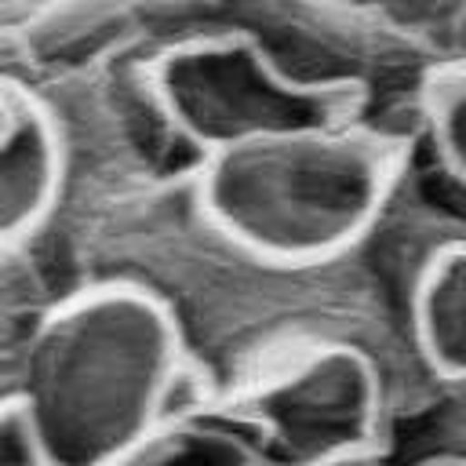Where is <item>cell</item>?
Returning a JSON list of instances; mask_svg holds the SVG:
<instances>
[{
	"instance_id": "1",
	"label": "cell",
	"mask_w": 466,
	"mask_h": 466,
	"mask_svg": "<svg viewBox=\"0 0 466 466\" xmlns=\"http://www.w3.org/2000/svg\"><path fill=\"white\" fill-rule=\"evenodd\" d=\"M76 284H124L157 302L200 404L331 346L357 350L379 368L390 422L437 386L408 302L364 244L320 262L258 255L208 222L189 171L109 204L55 273V291Z\"/></svg>"
},
{
	"instance_id": "2",
	"label": "cell",
	"mask_w": 466,
	"mask_h": 466,
	"mask_svg": "<svg viewBox=\"0 0 466 466\" xmlns=\"http://www.w3.org/2000/svg\"><path fill=\"white\" fill-rule=\"evenodd\" d=\"M197 404L167 317L124 284L58 291L11 379L36 466H116Z\"/></svg>"
},
{
	"instance_id": "3",
	"label": "cell",
	"mask_w": 466,
	"mask_h": 466,
	"mask_svg": "<svg viewBox=\"0 0 466 466\" xmlns=\"http://www.w3.org/2000/svg\"><path fill=\"white\" fill-rule=\"evenodd\" d=\"M415 131L350 116L197 160V208L226 237L280 262H320L364 244L415 160Z\"/></svg>"
},
{
	"instance_id": "4",
	"label": "cell",
	"mask_w": 466,
	"mask_h": 466,
	"mask_svg": "<svg viewBox=\"0 0 466 466\" xmlns=\"http://www.w3.org/2000/svg\"><path fill=\"white\" fill-rule=\"evenodd\" d=\"M142 58L146 51L29 80L58 149V200L29 248L51 288L73 240L109 204L197 167V157L164 124Z\"/></svg>"
},
{
	"instance_id": "5",
	"label": "cell",
	"mask_w": 466,
	"mask_h": 466,
	"mask_svg": "<svg viewBox=\"0 0 466 466\" xmlns=\"http://www.w3.org/2000/svg\"><path fill=\"white\" fill-rule=\"evenodd\" d=\"M211 29L244 36L288 80L353 98L371 120L408 131H415V102L426 80L444 66L328 0H175L157 44Z\"/></svg>"
},
{
	"instance_id": "6",
	"label": "cell",
	"mask_w": 466,
	"mask_h": 466,
	"mask_svg": "<svg viewBox=\"0 0 466 466\" xmlns=\"http://www.w3.org/2000/svg\"><path fill=\"white\" fill-rule=\"evenodd\" d=\"M142 69L164 124L197 160L269 135L368 116L353 98L288 80L255 44L226 29L157 44Z\"/></svg>"
},
{
	"instance_id": "7",
	"label": "cell",
	"mask_w": 466,
	"mask_h": 466,
	"mask_svg": "<svg viewBox=\"0 0 466 466\" xmlns=\"http://www.w3.org/2000/svg\"><path fill=\"white\" fill-rule=\"evenodd\" d=\"M229 422L258 466H324L382 451L390 393L379 368L357 350H313L215 404H197Z\"/></svg>"
},
{
	"instance_id": "8",
	"label": "cell",
	"mask_w": 466,
	"mask_h": 466,
	"mask_svg": "<svg viewBox=\"0 0 466 466\" xmlns=\"http://www.w3.org/2000/svg\"><path fill=\"white\" fill-rule=\"evenodd\" d=\"M58 200V149L51 124L22 84L0 120V255L33 248Z\"/></svg>"
},
{
	"instance_id": "9",
	"label": "cell",
	"mask_w": 466,
	"mask_h": 466,
	"mask_svg": "<svg viewBox=\"0 0 466 466\" xmlns=\"http://www.w3.org/2000/svg\"><path fill=\"white\" fill-rule=\"evenodd\" d=\"M411 328L433 379L466 375V244L441 255L422 277L411 302Z\"/></svg>"
},
{
	"instance_id": "10",
	"label": "cell",
	"mask_w": 466,
	"mask_h": 466,
	"mask_svg": "<svg viewBox=\"0 0 466 466\" xmlns=\"http://www.w3.org/2000/svg\"><path fill=\"white\" fill-rule=\"evenodd\" d=\"M415 142L430 171L466 200V58L433 69L415 102Z\"/></svg>"
},
{
	"instance_id": "11",
	"label": "cell",
	"mask_w": 466,
	"mask_h": 466,
	"mask_svg": "<svg viewBox=\"0 0 466 466\" xmlns=\"http://www.w3.org/2000/svg\"><path fill=\"white\" fill-rule=\"evenodd\" d=\"M382 455L393 466L466 459V375L437 379L419 408L397 415L386 430Z\"/></svg>"
},
{
	"instance_id": "12",
	"label": "cell",
	"mask_w": 466,
	"mask_h": 466,
	"mask_svg": "<svg viewBox=\"0 0 466 466\" xmlns=\"http://www.w3.org/2000/svg\"><path fill=\"white\" fill-rule=\"evenodd\" d=\"M350 18L437 62H451L466 36V0H328Z\"/></svg>"
},
{
	"instance_id": "13",
	"label": "cell",
	"mask_w": 466,
	"mask_h": 466,
	"mask_svg": "<svg viewBox=\"0 0 466 466\" xmlns=\"http://www.w3.org/2000/svg\"><path fill=\"white\" fill-rule=\"evenodd\" d=\"M116 466H258L240 433L208 408L167 419Z\"/></svg>"
},
{
	"instance_id": "14",
	"label": "cell",
	"mask_w": 466,
	"mask_h": 466,
	"mask_svg": "<svg viewBox=\"0 0 466 466\" xmlns=\"http://www.w3.org/2000/svg\"><path fill=\"white\" fill-rule=\"evenodd\" d=\"M58 291L29 248L0 255V386L11 390L22 350Z\"/></svg>"
},
{
	"instance_id": "15",
	"label": "cell",
	"mask_w": 466,
	"mask_h": 466,
	"mask_svg": "<svg viewBox=\"0 0 466 466\" xmlns=\"http://www.w3.org/2000/svg\"><path fill=\"white\" fill-rule=\"evenodd\" d=\"M22 84H29V62H25V55H22L18 40L0 29V120H4V113H7L11 95H15Z\"/></svg>"
},
{
	"instance_id": "16",
	"label": "cell",
	"mask_w": 466,
	"mask_h": 466,
	"mask_svg": "<svg viewBox=\"0 0 466 466\" xmlns=\"http://www.w3.org/2000/svg\"><path fill=\"white\" fill-rule=\"evenodd\" d=\"M0 466H36V459L25 444V433H22V426L11 411V400L0 411Z\"/></svg>"
},
{
	"instance_id": "17",
	"label": "cell",
	"mask_w": 466,
	"mask_h": 466,
	"mask_svg": "<svg viewBox=\"0 0 466 466\" xmlns=\"http://www.w3.org/2000/svg\"><path fill=\"white\" fill-rule=\"evenodd\" d=\"M324 466H393V462L382 451H360V455H346V459H335Z\"/></svg>"
},
{
	"instance_id": "18",
	"label": "cell",
	"mask_w": 466,
	"mask_h": 466,
	"mask_svg": "<svg viewBox=\"0 0 466 466\" xmlns=\"http://www.w3.org/2000/svg\"><path fill=\"white\" fill-rule=\"evenodd\" d=\"M419 466H466V459H433V462H419Z\"/></svg>"
},
{
	"instance_id": "19",
	"label": "cell",
	"mask_w": 466,
	"mask_h": 466,
	"mask_svg": "<svg viewBox=\"0 0 466 466\" xmlns=\"http://www.w3.org/2000/svg\"><path fill=\"white\" fill-rule=\"evenodd\" d=\"M7 400H11V390H7V386H0V411L7 408Z\"/></svg>"
},
{
	"instance_id": "20",
	"label": "cell",
	"mask_w": 466,
	"mask_h": 466,
	"mask_svg": "<svg viewBox=\"0 0 466 466\" xmlns=\"http://www.w3.org/2000/svg\"><path fill=\"white\" fill-rule=\"evenodd\" d=\"M459 58H466V36H462V51H459Z\"/></svg>"
}]
</instances>
